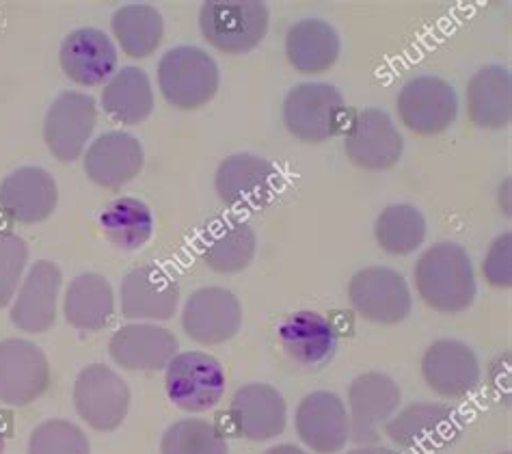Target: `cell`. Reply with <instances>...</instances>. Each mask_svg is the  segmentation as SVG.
I'll return each mask as SVG.
<instances>
[{"label": "cell", "instance_id": "cell-1", "mask_svg": "<svg viewBox=\"0 0 512 454\" xmlns=\"http://www.w3.org/2000/svg\"><path fill=\"white\" fill-rule=\"evenodd\" d=\"M413 277L417 295L439 314H461L478 295L474 262L467 249L452 240L428 247L417 260Z\"/></svg>", "mask_w": 512, "mask_h": 454}, {"label": "cell", "instance_id": "cell-2", "mask_svg": "<svg viewBox=\"0 0 512 454\" xmlns=\"http://www.w3.org/2000/svg\"><path fill=\"white\" fill-rule=\"evenodd\" d=\"M221 85L219 65L197 46H175L158 63V87L173 109L195 111L214 100Z\"/></svg>", "mask_w": 512, "mask_h": 454}, {"label": "cell", "instance_id": "cell-3", "mask_svg": "<svg viewBox=\"0 0 512 454\" xmlns=\"http://www.w3.org/2000/svg\"><path fill=\"white\" fill-rule=\"evenodd\" d=\"M266 3L260 0H208L199 9V29L206 42L225 55H247L268 31Z\"/></svg>", "mask_w": 512, "mask_h": 454}, {"label": "cell", "instance_id": "cell-4", "mask_svg": "<svg viewBox=\"0 0 512 454\" xmlns=\"http://www.w3.org/2000/svg\"><path fill=\"white\" fill-rule=\"evenodd\" d=\"M225 368L217 357L201 351L178 353L165 368V390L171 403L188 413H206L225 394Z\"/></svg>", "mask_w": 512, "mask_h": 454}, {"label": "cell", "instance_id": "cell-5", "mask_svg": "<svg viewBox=\"0 0 512 454\" xmlns=\"http://www.w3.org/2000/svg\"><path fill=\"white\" fill-rule=\"evenodd\" d=\"M72 398L80 420L100 433L117 431L132 403L128 383L104 364H89L78 372Z\"/></svg>", "mask_w": 512, "mask_h": 454}, {"label": "cell", "instance_id": "cell-6", "mask_svg": "<svg viewBox=\"0 0 512 454\" xmlns=\"http://www.w3.org/2000/svg\"><path fill=\"white\" fill-rule=\"evenodd\" d=\"M353 310L374 325H398L413 310L411 288L402 273L389 266H366L348 284Z\"/></svg>", "mask_w": 512, "mask_h": 454}, {"label": "cell", "instance_id": "cell-7", "mask_svg": "<svg viewBox=\"0 0 512 454\" xmlns=\"http://www.w3.org/2000/svg\"><path fill=\"white\" fill-rule=\"evenodd\" d=\"M344 111L346 104L338 87L303 83L288 91L281 113L290 135L305 143H322L338 135Z\"/></svg>", "mask_w": 512, "mask_h": 454}, {"label": "cell", "instance_id": "cell-8", "mask_svg": "<svg viewBox=\"0 0 512 454\" xmlns=\"http://www.w3.org/2000/svg\"><path fill=\"white\" fill-rule=\"evenodd\" d=\"M385 433L404 452L433 454L461 437V418L448 405L422 400L396 411L385 424Z\"/></svg>", "mask_w": 512, "mask_h": 454}, {"label": "cell", "instance_id": "cell-9", "mask_svg": "<svg viewBox=\"0 0 512 454\" xmlns=\"http://www.w3.org/2000/svg\"><path fill=\"white\" fill-rule=\"evenodd\" d=\"M96 122L98 106L89 93L61 91L48 106L44 119V141L48 152L61 163H74L85 154Z\"/></svg>", "mask_w": 512, "mask_h": 454}, {"label": "cell", "instance_id": "cell-10", "mask_svg": "<svg viewBox=\"0 0 512 454\" xmlns=\"http://www.w3.org/2000/svg\"><path fill=\"white\" fill-rule=\"evenodd\" d=\"M279 171L271 160L258 154L238 152L227 156L214 173V191L234 210H258L273 202Z\"/></svg>", "mask_w": 512, "mask_h": 454}, {"label": "cell", "instance_id": "cell-11", "mask_svg": "<svg viewBox=\"0 0 512 454\" xmlns=\"http://www.w3.org/2000/svg\"><path fill=\"white\" fill-rule=\"evenodd\" d=\"M398 115L415 135L435 137L446 132L458 115L454 87L439 76L424 74L411 78L398 93Z\"/></svg>", "mask_w": 512, "mask_h": 454}, {"label": "cell", "instance_id": "cell-12", "mask_svg": "<svg viewBox=\"0 0 512 454\" xmlns=\"http://www.w3.org/2000/svg\"><path fill=\"white\" fill-rule=\"evenodd\" d=\"M402 403L398 383L385 372H363L348 387L350 439L363 444H379L381 426L394 418Z\"/></svg>", "mask_w": 512, "mask_h": 454}, {"label": "cell", "instance_id": "cell-13", "mask_svg": "<svg viewBox=\"0 0 512 454\" xmlns=\"http://www.w3.org/2000/svg\"><path fill=\"white\" fill-rule=\"evenodd\" d=\"M50 364L37 344L24 338L0 342V403L26 407L50 387Z\"/></svg>", "mask_w": 512, "mask_h": 454}, {"label": "cell", "instance_id": "cell-14", "mask_svg": "<svg viewBox=\"0 0 512 454\" xmlns=\"http://www.w3.org/2000/svg\"><path fill=\"white\" fill-rule=\"evenodd\" d=\"M242 327V305L232 290L206 286L195 290L182 307V329L204 346L225 344Z\"/></svg>", "mask_w": 512, "mask_h": 454}, {"label": "cell", "instance_id": "cell-15", "mask_svg": "<svg viewBox=\"0 0 512 454\" xmlns=\"http://www.w3.org/2000/svg\"><path fill=\"white\" fill-rule=\"evenodd\" d=\"M121 314L132 323H165L180 307V284L154 264L132 269L121 282Z\"/></svg>", "mask_w": 512, "mask_h": 454}, {"label": "cell", "instance_id": "cell-16", "mask_svg": "<svg viewBox=\"0 0 512 454\" xmlns=\"http://www.w3.org/2000/svg\"><path fill=\"white\" fill-rule=\"evenodd\" d=\"M63 286V273L55 262L37 260L26 271L11 301L9 318L24 333H46L57 323V307Z\"/></svg>", "mask_w": 512, "mask_h": 454}, {"label": "cell", "instance_id": "cell-17", "mask_svg": "<svg viewBox=\"0 0 512 454\" xmlns=\"http://www.w3.org/2000/svg\"><path fill=\"white\" fill-rule=\"evenodd\" d=\"M344 150L350 163L366 171H385L398 165L404 139L394 119L381 109H363L348 128Z\"/></svg>", "mask_w": 512, "mask_h": 454}, {"label": "cell", "instance_id": "cell-18", "mask_svg": "<svg viewBox=\"0 0 512 454\" xmlns=\"http://www.w3.org/2000/svg\"><path fill=\"white\" fill-rule=\"evenodd\" d=\"M422 377L437 396L458 400L478 390L482 368L471 346L443 338L424 351Z\"/></svg>", "mask_w": 512, "mask_h": 454}, {"label": "cell", "instance_id": "cell-19", "mask_svg": "<svg viewBox=\"0 0 512 454\" xmlns=\"http://www.w3.org/2000/svg\"><path fill=\"white\" fill-rule=\"evenodd\" d=\"M296 435L318 454H338L350 442V420L344 400L327 390L307 394L294 413Z\"/></svg>", "mask_w": 512, "mask_h": 454}, {"label": "cell", "instance_id": "cell-20", "mask_svg": "<svg viewBox=\"0 0 512 454\" xmlns=\"http://www.w3.org/2000/svg\"><path fill=\"white\" fill-rule=\"evenodd\" d=\"M277 338L290 362L305 370H322L338 353V329L325 314L312 310L286 316L277 327Z\"/></svg>", "mask_w": 512, "mask_h": 454}, {"label": "cell", "instance_id": "cell-21", "mask_svg": "<svg viewBox=\"0 0 512 454\" xmlns=\"http://www.w3.org/2000/svg\"><path fill=\"white\" fill-rule=\"evenodd\" d=\"M229 422L234 424V431L249 442H271L286 431V398L268 383L242 385L229 403Z\"/></svg>", "mask_w": 512, "mask_h": 454}, {"label": "cell", "instance_id": "cell-22", "mask_svg": "<svg viewBox=\"0 0 512 454\" xmlns=\"http://www.w3.org/2000/svg\"><path fill=\"white\" fill-rule=\"evenodd\" d=\"M63 74L76 85H106L117 72L119 52L113 39L100 29L83 26L63 39L59 50Z\"/></svg>", "mask_w": 512, "mask_h": 454}, {"label": "cell", "instance_id": "cell-23", "mask_svg": "<svg viewBox=\"0 0 512 454\" xmlns=\"http://www.w3.org/2000/svg\"><path fill=\"white\" fill-rule=\"evenodd\" d=\"M59 206V186L42 167H20L0 182V210L13 221L35 225L48 221Z\"/></svg>", "mask_w": 512, "mask_h": 454}, {"label": "cell", "instance_id": "cell-24", "mask_svg": "<svg viewBox=\"0 0 512 454\" xmlns=\"http://www.w3.org/2000/svg\"><path fill=\"white\" fill-rule=\"evenodd\" d=\"M180 342L173 331L156 323H130L117 329L109 342L113 362L130 372L165 370L178 355Z\"/></svg>", "mask_w": 512, "mask_h": 454}, {"label": "cell", "instance_id": "cell-25", "mask_svg": "<svg viewBox=\"0 0 512 454\" xmlns=\"http://www.w3.org/2000/svg\"><path fill=\"white\" fill-rule=\"evenodd\" d=\"M83 165L93 184L102 189H121L143 171L145 150L130 132L111 130L89 145Z\"/></svg>", "mask_w": 512, "mask_h": 454}, {"label": "cell", "instance_id": "cell-26", "mask_svg": "<svg viewBox=\"0 0 512 454\" xmlns=\"http://www.w3.org/2000/svg\"><path fill=\"white\" fill-rule=\"evenodd\" d=\"M258 251V236L253 227L234 217L214 219L199 238V256L210 271L234 275L249 269Z\"/></svg>", "mask_w": 512, "mask_h": 454}, {"label": "cell", "instance_id": "cell-27", "mask_svg": "<svg viewBox=\"0 0 512 454\" xmlns=\"http://www.w3.org/2000/svg\"><path fill=\"white\" fill-rule=\"evenodd\" d=\"M67 325L83 333H98L111 325L115 316V292L109 279L98 273L74 277L63 297Z\"/></svg>", "mask_w": 512, "mask_h": 454}, {"label": "cell", "instance_id": "cell-28", "mask_svg": "<svg viewBox=\"0 0 512 454\" xmlns=\"http://www.w3.org/2000/svg\"><path fill=\"white\" fill-rule=\"evenodd\" d=\"M342 42L338 31L325 20L307 18L290 26L286 57L301 74H325L340 59Z\"/></svg>", "mask_w": 512, "mask_h": 454}, {"label": "cell", "instance_id": "cell-29", "mask_svg": "<svg viewBox=\"0 0 512 454\" xmlns=\"http://www.w3.org/2000/svg\"><path fill=\"white\" fill-rule=\"evenodd\" d=\"M467 113L478 128L500 130L512 119V76L502 65H487L467 83Z\"/></svg>", "mask_w": 512, "mask_h": 454}, {"label": "cell", "instance_id": "cell-30", "mask_svg": "<svg viewBox=\"0 0 512 454\" xmlns=\"http://www.w3.org/2000/svg\"><path fill=\"white\" fill-rule=\"evenodd\" d=\"M102 109L115 124L137 126L154 113V89L145 70L128 68L117 70L102 91Z\"/></svg>", "mask_w": 512, "mask_h": 454}, {"label": "cell", "instance_id": "cell-31", "mask_svg": "<svg viewBox=\"0 0 512 454\" xmlns=\"http://www.w3.org/2000/svg\"><path fill=\"white\" fill-rule=\"evenodd\" d=\"M102 234L119 251H139L154 236L152 208L137 197H117L100 215Z\"/></svg>", "mask_w": 512, "mask_h": 454}, {"label": "cell", "instance_id": "cell-32", "mask_svg": "<svg viewBox=\"0 0 512 454\" xmlns=\"http://www.w3.org/2000/svg\"><path fill=\"white\" fill-rule=\"evenodd\" d=\"M111 29L124 55L147 59L163 44L165 20L152 5H124L113 13Z\"/></svg>", "mask_w": 512, "mask_h": 454}, {"label": "cell", "instance_id": "cell-33", "mask_svg": "<svg viewBox=\"0 0 512 454\" xmlns=\"http://www.w3.org/2000/svg\"><path fill=\"white\" fill-rule=\"evenodd\" d=\"M428 223L411 204L387 206L374 221V238L389 256H411L424 245Z\"/></svg>", "mask_w": 512, "mask_h": 454}, {"label": "cell", "instance_id": "cell-34", "mask_svg": "<svg viewBox=\"0 0 512 454\" xmlns=\"http://www.w3.org/2000/svg\"><path fill=\"white\" fill-rule=\"evenodd\" d=\"M160 454H229L227 439L208 420H180L160 439Z\"/></svg>", "mask_w": 512, "mask_h": 454}, {"label": "cell", "instance_id": "cell-35", "mask_svg": "<svg viewBox=\"0 0 512 454\" xmlns=\"http://www.w3.org/2000/svg\"><path fill=\"white\" fill-rule=\"evenodd\" d=\"M29 454H91L85 431L70 420H46L29 437Z\"/></svg>", "mask_w": 512, "mask_h": 454}, {"label": "cell", "instance_id": "cell-36", "mask_svg": "<svg viewBox=\"0 0 512 454\" xmlns=\"http://www.w3.org/2000/svg\"><path fill=\"white\" fill-rule=\"evenodd\" d=\"M29 245L18 234H0V307L11 305L26 275Z\"/></svg>", "mask_w": 512, "mask_h": 454}, {"label": "cell", "instance_id": "cell-37", "mask_svg": "<svg viewBox=\"0 0 512 454\" xmlns=\"http://www.w3.org/2000/svg\"><path fill=\"white\" fill-rule=\"evenodd\" d=\"M482 275L493 288L508 290L512 286V234L497 236L482 262Z\"/></svg>", "mask_w": 512, "mask_h": 454}, {"label": "cell", "instance_id": "cell-38", "mask_svg": "<svg viewBox=\"0 0 512 454\" xmlns=\"http://www.w3.org/2000/svg\"><path fill=\"white\" fill-rule=\"evenodd\" d=\"M348 454H402V452H398L394 448L381 446V444H363V446L353 448Z\"/></svg>", "mask_w": 512, "mask_h": 454}, {"label": "cell", "instance_id": "cell-39", "mask_svg": "<svg viewBox=\"0 0 512 454\" xmlns=\"http://www.w3.org/2000/svg\"><path fill=\"white\" fill-rule=\"evenodd\" d=\"M264 454H309V452L299 446H292V444H279V446L268 448Z\"/></svg>", "mask_w": 512, "mask_h": 454}, {"label": "cell", "instance_id": "cell-40", "mask_svg": "<svg viewBox=\"0 0 512 454\" xmlns=\"http://www.w3.org/2000/svg\"><path fill=\"white\" fill-rule=\"evenodd\" d=\"M5 448H7V433L3 426H0V454H5Z\"/></svg>", "mask_w": 512, "mask_h": 454}, {"label": "cell", "instance_id": "cell-41", "mask_svg": "<svg viewBox=\"0 0 512 454\" xmlns=\"http://www.w3.org/2000/svg\"><path fill=\"white\" fill-rule=\"evenodd\" d=\"M500 454H510V452H500Z\"/></svg>", "mask_w": 512, "mask_h": 454}]
</instances>
